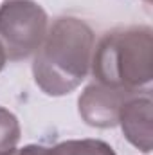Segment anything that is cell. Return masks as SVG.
<instances>
[{"instance_id": "obj_8", "label": "cell", "mask_w": 153, "mask_h": 155, "mask_svg": "<svg viewBox=\"0 0 153 155\" xmlns=\"http://www.w3.org/2000/svg\"><path fill=\"white\" fill-rule=\"evenodd\" d=\"M15 155H50V148L43 144H27L22 150H15Z\"/></svg>"}, {"instance_id": "obj_11", "label": "cell", "mask_w": 153, "mask_h": 155, "mask_svg": "<svg viewBox=\"0 0 153 155\" xmlns=\"http://www.w3.org/2000/svg\"><path fill=\"white\" fill-rule=\"evenodd\" d=\"M144 2H148V4H150V2H151V0H144Z\"/></svg>"}, {"instance_id": "obj_4", "label": "cell", "mask_w": 153, "mask_h": 155, "mask_svg": "<svg viewBox=\"0 0 153 155\" xmlns=\"http://www.w3.org/2000/svg\"><path fill=\"white\" fill-rule=\"evenodd\" d=\"M137 90L108 87L103 83H90L77 99L79 116L88 126L94 128H112L117 124L119 110L122 103Z\"/></svg>"}, {"instance_id": "obj_2", "label": "cell", "mask_w": 153, "mask_h": 155, "mask_svg": "<svg viewBox=\"0 0 153 155\" xmlns=\"http://www.w3.org/2000/svg\"><path fill=\"white\" fill-rule=\"evenodd\" d=\"M90 71L97 83L141 90L153 78V31L148 25L117 27L94 45Z\"/></svg>"}, {"instance_id": "obj_1", "label": "cell", "mask_w": 153, "mask_h": 155, "mask_svg": "<svg viewBox=\"0 0 153 155\" xmlns=\"http://www.w3.org/2000/svg\"><path fill=\"white\" fill-rule=\"evenodd\" d=\"M96 35L76 16H61L49 27L34 54L33 76L47 96H67L90 72Z\"/></svg>"}, {"instance_id": "obj_6", "label": "cell", "mask_w": 153, "mask_h": 155, "mask_svg": "<svg viewBox=\"0 0 153 155\" xmlns=\"http://www.w3.org/2000/svg\"><path fill=\"white\" fill-rule=\"evenodd\" d=\"M50 155H115L114 148L99 139H72L50 148Z\"/></svg>"}, {"instance_id": "obj_7", "label": "cell", "mask_w": 153, "mask_h": 155, "mask_svg": "<svg viewBox=\"0 0 153 155\" xmlns=\"http://www.w3.org/2000/svg\"><path fill=\"white\" fill-rule=\"evenodd\" d=\"M20 123L13 112L0 107V152L15 150L20 141Z\"/></svg>"}, {"instance_id": "obj_10", "label": "cell", "mask_w": 153, "mask_h": 155, "mask_svg": "<svg viewBox=\"0 0 153 155\" xmlns=\"http://www.w3.org/2000/svg\"><path fill=\"white\" fill-rule=\"evenodd\" d=\"M16 150V148H15ZM15 150H5V152H0V155H15Z\"/></svg>"}, {"instance_id": "obj_9", "label": "cell", "mask_w": 153, "mask_h": 155, "mask_svg": "<svg viewBox=\"0 0 153 155\" xmlns=\"http://www.w3.org/2000/svg\"><path fill=\"white\" fill-rule=\"evenodd\" d=\"M5 61H7V58H5V52H4V49L0 47V71L4 69V65H5Z\"/></svg>"}, {"instance_id": "obj_3", "label": "cell", "mask_w": 153, "mask_h": 155, "mask_svg": "<svg viewBox=\"0 0 153 155\" xmlns=\"http://www.w3.org/2000/svg\"><path fill=\"white\" fill-rule=\"evenodd\" d=\"M49 31V16L34 0H7L0 5V47L11 61L36 54Z\"/></svg>"}, {"instance_id": "obj_5", "label": "cell", "mask_w": 153, "mask_h": 155, "mask_svg": "<svg viewBox=\"0 0 153 155\" xmlns=\"http://www.w3.org/2000/svg\"><path fill=\"white\" fill-rule=\"evenodd\" d=\"M117 124L126 141L144 153L153 146V99L151 90H137L121 107Z\"/></svg>"}]
</instances>
